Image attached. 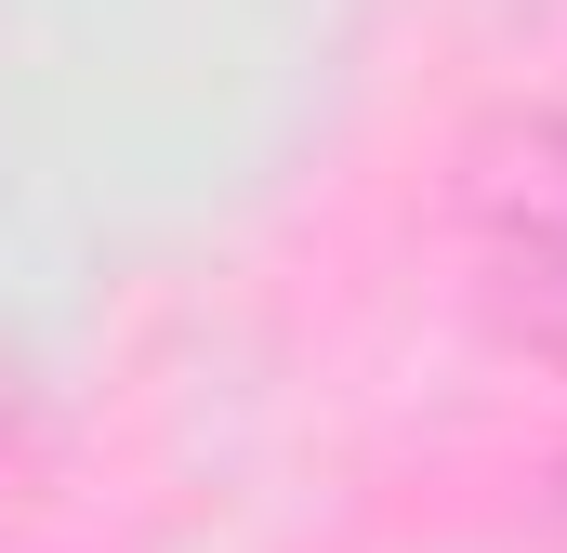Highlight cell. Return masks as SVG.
<instances>
[{
  "label": "cell",
  "mask_w": 567,
  "mask_h": 553,
  "mask_svg": "<svg viewBox=\"0 0 567 553\" xmlns=\"http://www.w3.org/2000/svg\"><path fill=\"white\" fill-rule=\"evenodd\" d=\"M542 528H555V541H567V461H555V488H542Z\"/></svg>",
  "instance_id": "2"
},
{
  "label": "cell",
  "mask_w": 567,
  "mask_h": 553,
  "mask_svg": "<svg viewBox=\"0 0 567 553\" xmlns=\"http://www.w3.org/2000/svg\"><path fill=\"white\" fill-rule=\"evenodd\" d=\"M475 225H488L502 316L542 356H567V119H528L475 158Z\"/></svg>",
  "instance_id": "1"
}]
</instances>
